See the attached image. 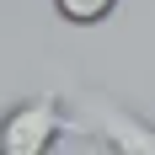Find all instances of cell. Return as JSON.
Returning a JSON list of instances; mask_svg holds the SVG:
<instances>
[{
  "label": "cell",
  "instance_id": "3957f363",
  "mask_svg": "<svg viewBox=\"0 0 155 155\" xmlns=\"http://www.w3.org/2000/svg\"><path fill=\"white\" fill-rule=\"evenodd\" d=\"M118 5H123V0H54L59 21H70V27H96V21H107Z\"/></svg>",
  "mask_w": 155,
  "mask_h": 155
},
{
  "label": "cell",
  "instance_id": "6da1fadb",
  "mask_svg": "<svg viewBox=\"0 0 155 155\" xmlns=\"http://www.w3.org/2000/svg\"><path fill=\"white\" fill-rule=\"evenodd\" d=\"M64 134H86L80 118L64 112V96L59 91H43V96H27L5 112L0 123V150L5 155H48Z\"/></svg>",
  "mask_w": 155,
  "mask_h": 155
},
{
  "label": "cell",
  "instance_id": "7a4b0ae2",
  "mask_svg": "<svg viewBox=\"0 0 155 155\" xmlns=\"http://www.w3.org/2000/svg\"><path fill=\"white\" fill-rule=\"evenodd\" d=\"M80 128H86L80 139L102 144L112 155H155V123L139 118L128 102L107 96V91H86L80 96Z\"/></svg>",
  "mask_w": 155,
  "mask_h": 155
}]
</instances>
